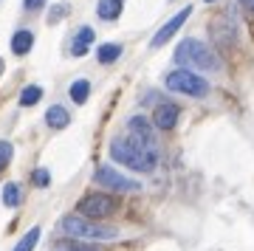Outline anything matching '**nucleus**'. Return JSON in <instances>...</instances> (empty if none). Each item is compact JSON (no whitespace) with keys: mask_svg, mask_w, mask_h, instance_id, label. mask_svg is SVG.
Instances as JSON below:
<instances>
[{"mask_svg":"<svg viewBox=\"0 0 254 251\" xmlns=\"http://www.w3.org/2000/svg\"><path fill=\"white\" fill-rule=\"evenodd\" d=\"M65 11H68V6H54V11H48V23H60L65 17Z\"/></svg>","mask_w":254,"mask_h":251,"instance_id":"obj_21","label":"nucleus"},{"mask_svg":"<svg viewBox=\"0 0 254 251\" xmlns=\"http://www.w3.org/2000/svg\"><path fill=\"white\" fill-rule=\"evenodd\" d=\"M190 14H192V6H187V9H181L178 14H173V17L167 20V23H164V26H161V28H158V31L153 34L150 45H153V48H161L164 43H170V40L175 37V31H178V28H181L184 23L190 20Z\"/></svg>","mask_w":254,"mask_h":251,"instance_id":"obj_7","label":"nucleus"},{"mask_svg":"<svg viewBox=\"0 0 254 251\" xmlns=\"http://www.w3.org/2000/svg\"><path fill=\"white\" fill-rule=\"evenodd\" d=\"M40 226H34V229H28V234H23V240L14 246V251H34L37 243H40Z\"/></svg>","mask_w":254,"mask_h":251,"instance_id":"obj_18","label":"nucleus"},{"mask_svg":"<svg viewBox=\"0 0 254 251\" xmlns=\"http://www.w3.org/2000/svg\"><path fill=\"white\" fill-rule=\"evenodd\" d=\"M23 6H26L28 11H34V9H43V6H46V0H23Z\"/></svg>","mask_w":254,"mask_h":251,"instance_id":"obj_23","label":"nucleus"},{"mask_svg":"<svg viewBox=\"0 0 254 251\" xmlns=\"http://www.w3.org/2000/svg\"><path fill=\"white\" fill-rule=\"evenodd\" d=\"M31 45H34V34H31L28 28H17L14 37H11V51H14L17 57H23V54L31 51Z\"/></svg>","mask_w":254,"mask_h":251,"instance_id":"obj_11","label":"nucleus"},{"mask_svg":"<svg viewBox=\"0 0 254 251\" xmlns=\"http://www.w3.org/2000/svg\"><path fill=\"white\" fill-rule=\"evenodd\" d=\"M119 57H122V45L116 43H105L96 48V60H99L102 65H110V63H116Z\"/></svg>","mask_w":254,"mask_h":251,"instance_id":"obj_14","label":"nucleus"},{"mask_svg":"<svg viewBox=\"0 0 254 251\" xmlns=\"http://www.w3.org/2000/svg\"><path fill=\"white\" fill-rule=\"evenodd\" d=\"M110 158L136 172H153L158 164V144H141L136 138H116L110 144Z\"/></svg>","mask_w":254,"mask_h":251,"instance_id":"obj_1","label":"nucleus"},{"mask_svg":"<svg viewBox=\"0 0 254 251\" xmlns=\"http://www.w3.org/2000/svg\"><path fill=\"white\" fill-rule=\"evenodd\" d=\"M3 203H6V206H20V203H23V189L17 187V184H6V187H3Z\"/></svg>","mask_w":254,"mask_h":251,"instance_id":"obj_17","label":"nucleus"},{"mask_svg":"<svg viewBox=\"0 0 254 251\" xmlns=\"http://www.w3.org/2000/svg\"><path fill=\"white\" fill-rule=\"evenodd\" d=\"M60 229L65 234H73V237H85V240H113L116 237V229L105 223H96V220H88L82 215H65L60 220Z\"/></svg>","mask_w":254,"mask_h":251,"instance_id":"obj_3","label":"nucleus"},{"mask_svg":"<svg viewBox=\"0 0 254 251\" xmlns=\"http://www.w3.org/2000/svg\"><path fill=\"white\" fill-rule=\"evenodd\" d=\"M206 3H215V0H206Z\"/></svg>","mask_w":254,"mask_h":251,"instance_id":"obj_26","label":"nucleus"},{"mask_svg":"<svg viewBox=\"0 0 254 251\" xmlns=\"http://www.w3.org/2000/svg\"><path fill=\"white\" fill-rule=\"evenodd\" d=\"M68 93H71V99L76 102V105H85L88 96H91V82L88 79H76L71 88H68Z\"/></svg>","mask_w":254,"mask_h":251,"instance_id":"obj_15","label":"nucleus"},{"mask_svg":"<svg viewBox=\"0 0 254 251\" xmlns=\"http://www.w3.org/2000/svg\"><path fill=\"white\" fill-rule=\"evenodd\" d=\"M178 116H181L178 105H170V102H164V105H158V108H155L153 125L158 127V130H173L175 122H178Z\"/></svg>","mask_w":254,"mask_h":251,"instance_id":"obj_9","label":"nucleus"},{"mask_svg":"<svg viewBox=\"0 0 254 251\" xmlns=\"http://www.w3.org/2000/svg\"><path fill=\"white\" fill-rule=\"evenodd\" d=\"M175 63L181 65V68H200V71H218L220 63L218 57L209 51L206 45L200 43V40H195V37H187V40H181L178 43V48H175Z\"/></svg>","mask_w":254,"mask_h":251,"instance_id":"obj_2","label":"nucleus"},{"mask_svg":"<svg viewBox=\"0 0 254 251\" xmlns=\"http://www.w3.org/2000/svg\"><path fill=\"white\" fill-rule=\"evenodd\" d=\"M11 155H14V147H11V141H0V170H3V167L11 161Z\"/></svg>","mask_w":254,"mask_h":251,"instance_id":"obj_19","label":"nucleus"},{"mask_svg":"<svg viewBox=\"0 0 254 251\" xmlns=\"http://www.w3.org/2000/svg\"><path fill=\"white\" fill-rule=\"evenodd\" d=\"M167 88L173 90V93H187V96H192V99H200V96L209 93V82L203 79V76H198L195 71L181 68V71L167 73Z\"/></svg>","mask_w":254,"mask_h":251,"instance_id":"obj_5","label":"nucleus"},{"mask_svg":"<svg viewBox=\"0 0 254 251\" xmlns=\"http://www.w3.org/2000/svg\"><path fill=\"white\" fill-rule=\"evenodd\" d=\"M40 99H43V88H40V85H28V88L20 90V105H23V108H31Z\"/></svg>","mask_w":254,"mask_h":251,"instance_id":"obj_16","label":"nucleus"},{"mask_svg":"<svg viewBox=\"0 0 254 251\" xmlns=\"http://www.w3.org/2000/svg\"><path fill=\"white\" fill-rule=\"evenodd\" d=\"M76 212L82 217H88V220H105V217L116 215L119 212V197L108 195V192H91V195H85L76 203Z\"/></svg>","mask_w":254,"mask_h":251,"instance_id":"obj_4","label":"nucleus"},{"mask_svg":"<svg viewBox=\"0 0 254 251\" xmlns=\"http://www.w3.org/2000/svg\"><path fill=\"white\" fill-rule=\"evenodd\" d=\"M127 130H130V138H136V141H141V144H155V133H153L150 119L133 116L130 122H127Z\"/></svg>","mask_w":254,"mask_h":251,"instance_id":"obj_8","label":"nucleus"},{"mask_svg":"<svg viewBox=\"0 0 254 251\" xmlns=\"http://www.w3.org/2000/svg\"><path fill=\"white\" fill-rule=\"evenodd\" d=\"M48 181H51L48 170H37L34 172V184H37V187H48Z\"/></svg>","mask_w":254,"mask_h":251,"instance_id":"obj_22","label":"nucleus"},{"mask_svg":"<svg viewBox=\"0 0 254 251\" xmlns=\"http://www.w3.org/2000/svg\"><path fill=\"white\" fill-rule=\"evenodd\" d=\"M93 28L91 26H82L79 31H76V37H73V45H71V54L73 57H85L88 54V48H91V43H93Z\"/></svg>","mask_w":254,"mask_h":251,"instance_id":"obj_10","label":"nucleus"},{"mask_svg":"<svg viewBox=\"0 0 254 251\" xmlns=\"http://www.w3.org/2000/svg\"><path fill=\"white\" fill-rule=\"evenodd\" d=\"M240 3H243L246 9H252V11H254V0H240Z\"/></svg>","mask_w":254,"mask_h":251,"instance_id":"obj_24","label":"nucleus"},{"mask_svg":"<svg viewBox=\"0 0 254 251\" xmlns=\"http://www.w3.org/2000/svg\"><path fill=\"white\" fill-rule=\"evenodd\" d=\"M46 122H48V127H54V130H63V127H68L71 116H68V110H65L63 105H51V108L46 110Z\"/></svg>","mask_w":254,"mask_h":251,"instance_id":"obj_12","label":"nucleus"},{"mask_svg":"<svg viewBox=\"0 0 254 251\" xmlns=\"http://www.w3.org/2000/svg\"><path fill=\"white\" fill-rule=\"evenodd\" d=\"M96 14L102 20H119V14H122V0H99L96 3Z\"/></svg>","mask_w":254,"mask_h":251,"instance_id":"obj_13","label":"nucleus"},{"mask_svg":"<svg viewBox=\"0 0 254 251\" xmlns=\"http://www.w3.org/2000/svg\"><path fill=\"white\" fill-rule=\"evenodd\" d=\"M93 181H96L102 189H113V192H136V189H141L138 181L122 175V172H119L116 167H110V164L96 167V170H93Z\"/></svg>","mask_w":254,"mask_h":251,"instance_id":"obj_6","label":"nucleus"},{"mask_svg":"<svg viewBox=\"0 0 254 251\" xmlns=\"http://www.w3.org/2000/svg\"><path fill=\"white\" fill-rule=\"evenodd\" d=\"M60 251H96L93 246H82V243H73V240H63L60 243Z\"/></svg>","mask_w":254,"mask_h":251,"instance_id":"obj_20","label":"nucleus"},{"mask_svg":"<svg viewBox=\"0 0 254 251\" xmlns=\"http://www.w3.org/2000/svg\"><path fill=\"white\" fill-rule=\"evenodd\" d=\"M0 71H3V63H0Z\"/></svg>","mask_w":254,"mask_h":251,"instance_id":"obj_25","label":"nucleus"}]
</instances>
